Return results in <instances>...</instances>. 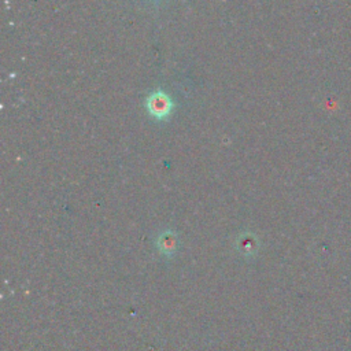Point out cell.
Here are the masks:
<instances>
[{"label": "cell", "instance_id": "cell-1", "mask_svg": "<svg viewBox=\"0 0 351 351\" xmlns=\"http://www.w3.org/2000/svg\"><path fill=\"white\" fill-rule=\"evenodd\" d=\"M145 107L149 115H152L154 118L166 119L173 110V101L165 92L158 90L147 97Z\"/></svg>", "mask_w": 351, "mask_h": 351}]
</instances>
